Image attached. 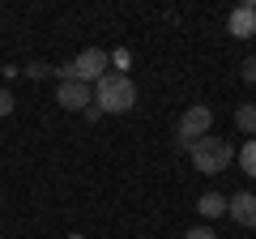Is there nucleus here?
Wrapping results in <instances>:
<instances>
[{"label": "nucleus", "mask_w": 256, "mask_h": 239, "mask_svg": "<svg viewBox=\"0 0 256 239\" xmlns=\"http://www.w3.org/2000/svg\"><path fill=\"white\" fill-rule=\"evenodd\" d=\"M226 30H230V38H252V34H256V9H252V4H239V9H230Z\"/></svg>", "instance_id": "obj_6"}, {"label": "nucleus", "mask_w": 256, "mask_h": 239, "mask_svg": "<svg viewBox=\"0 0 256 239\" xmlns=\"http://www.w3.org/2000/svg\"><path fill=\"white\" fill-rule=\"evenodd\" d=\"M235 128L248 132V137H256V107H248V102H244V107L235 111Z\"/></svg>", "instance_id": "obj_9"}, {"label": "nucleus", "mask_w": 256, "mask_h": 239, "mask_svg": "<svg viewBox=\"0 0 256 239\" xmlns=\"http://www.w3.org/2000/svg\"><path fill=\"white\" fill-rule=\"evenodd\" d=\"M26 73H30V77H47V73H52V64H43V60H38V64H26Z\"/></svg>", "instance_id": "obj_13"}, {"label": "nucleus", "mask_w": 256, "mask_h": 239, "mask_svg": "<svg viewBox=\"0 0 256 239\" xmlns=\"http://www.w3.org/2000/svg\"><path fill=\"white\" fill-rule=\"evenodd\" d=\"M196 210H201V218H218V214H226V196H218V192H205L201 201H196Z\"/></svg>", "instance_id": "obj_8"}, {"label": "nucleus", "mask_w": 256, "mask_h": 239, "mask_svg": "<svg viewBox=\"0 0 256 239\" xmlns=\"http://www.w3.org/2000/svg\"><path fill=\"white\" fill-rule=\"evenodd\" d=\"M68 239H86V235H68Z\"/></svg>", "instance_id": "obj_15"}, {"label": "nucleus", "mask_w": 256, "mask_h": 239, "mask_svg": "<svg viewBox=\"0 0 256 239\" xmlns=\"http://www.w3.org/2000/svg\"><path fill=\"white\" fill-rule=\"evenodd\" d=\"M210 132H214V111L196 102V107H188V111L180 116V128H175V146L188 150L196 137H210Z\"/></svg>", "instance_id": "obj_4"}, {"label": "nucleus", "mask_w": 256, "mask_h": 239, "mask_svg": "<svg viewBox=\"0 0 256 239\" xmlns=\"http://www.w3.org/2000/svg\"><path fill=\"white\" fill-rule=\"evenodd\" d=\"M239 73H244V82H248V86H256V56H248L244 64H239Z\"/></svg>", "instance_id": "obj_11"}, {"label": "nucleus", "mask_w": 256, "mask_h": 239, "mask_svg": "<svg viewBox=\"0 0 256 239\" xmlns=\"http://www.w3.org/2000/svg\"><path fill=\"white\" fill-rule=\"evenodd\" d=\"M94 107L102 116H124V111H132L137 107V86H132V77L107 73L102 82H94Z\"/></svg>", "instance_id": "obj_1"}, {"label": "nucleus", "mask_w": 256, "mask_h": 239, "mask_svg": "<svg viewBox=\"0 0 256 239\" xmlns=\"http://www.w3.org/2000/svg\"><path fill=\"white\" fill-rule=\"evenodd\" d=\"M184 239H218V235H214V226H192Z\"/></svg>", "instance_id": "obj_12"}, {"label": "nucleus", "mask_w": 256, "mask_h": 239, "mask_svg": "<svg viewBox=\"0 0 256 239\" xmlns=\"http://www.w3.org/2000/svg\"><path fill=\"white\" fill-rule=\"evenodd\" d=\"M235 158H239V166H244V171H248V175H256V137H252V141H248V146H244V150H239V154H235Z\"/></svg>", "instance_id": "obj_10"}, {"label": "nucleus", "mask_w": 256, "mask_h": 239, "mask_svg": "<svg viewBox=\"0 0 256 239\" xmlns=\"http://www.w3.org/2000/svg\"><path fill=\"white\" fill-rule=\"evenodd\" d=\"M56 102L68 107V111H86L94 102V90L86 82H60V86H56Z\"/></svg>", "instance_id": "obj_5"}, {"label": "nucleus", "mask_w": 256, "mask_h": 239, "mask_svg": "<svg viewBox=\"0 0 256 239\" xmlns=\"http://www.w3.org/2000/svg\"><path fill=\"white\" fill-rule=\"evenodd\" d=\"M188 158H192V166L201 175H218V171H226L230 162H235V150H230V141L226 137H196L188 146Z\"/></svg>", "instance_id": "obj_2"}, {"label": "nucleus", "mask_w": 256, "mask_h": 239, "mask_svg": "<svg viewBox=\"0 0 256 239\" xmlns=\"http://www.w3.org/2000/svg\"><path fill=\"white\" fill-rule=\"evenodd\" d=\"M226 214L239 222V226H256V196L252 192H235L226 201Z\"/></svg>", "instance_id": "obj_7"}, {"label": "nucleus", "mask_w": 256, "mask_h": 239, "mask_svg": "<svg viewBox=\"0 0 256 239\" xmlns=\"http://www.w3.org/2000/svg\"><path fill=\"white\" fill-rule=\"evenodd\" d=\"M9 111H13V94L0 90V116H9Z\"/></svg>", "instance_id": "obj_14"}, {"label": "nucleus", "mask_w": 256, "mask_h": 239, "mask_svg": "<svg viewBox=\"0 0 256 239\" xmlns=\"http://www.w3.org/2000/svg\"><path fill=\"white\" fill-rule=\"evenodd\" d=\"M107 52H102V47H86L82 56H77V60H68V64L60 68V82H102V77H107Z\"/></svg>", "instance_id": "obj_3"}]
</instances>
